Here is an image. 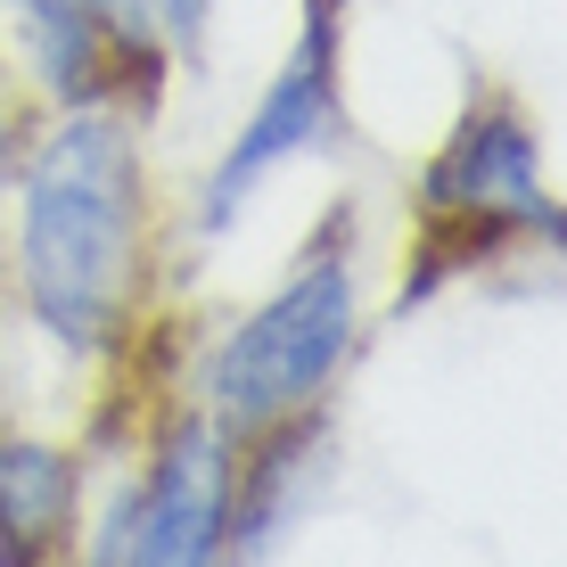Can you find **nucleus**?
<instances>
[{"mask_svg":"<svg viewBox=\"0 0 567 567\" xmlns=\"http://www.w3.org/2000/svg\"><path fill=\"white\" fill-rule=\"evenodd\" d=\"M156 115L42 107L17 165L0 288L50 354L115 370L165 329V189L148 156Z\"/></svg>","mask_w":567,"mask_h":567,"instance_id":"nucleus-1","label":"nucleus"},{"mask_svg":"<svg viewBox=\"0 0 567 567\" xmlns=\"http://www.w3.org/2000/svg\"><path fill=\"white\" fill-rule=\"evenodd\" d=\"M362 338H370L362 206L329 198L305 223L288 271L247 312H230V329L206 346L189 403H198L230 444L297 427V420H321L329 403H338V379L354 370Z\"/></svg>","mask_w":567,"mask_h":567,"instance_id":"nucleus-2","label":"nucleus"},{"mask_svg":"<svg viewBox=\"0 0 567 567\" xmlns=\"http://www.w3.org/2000/svg\"><path fill=\"white\" fill-rule=\"evenodd\" d=\"M559 189L543 165V124L511 83H468L453 124L403 182V256L386 312L436 305L453 280H477L518 256H559Z\"/></svg>","mask_w":567,"mask_h":567,"instance_id":"nucleus-3","label":"nucleus"},{"mask_svg":"<svg viewBox=\"0 0 567 567\" xmlns=\"http://www.w3.org/2000/svg\"><path fill=\"white\" fill-rule=\"evenodd\" d=\"M346 66H354V0H297V25H288L271 74L256 83V100L239 107L230 141L214 148V165L198 173L189 239H230L305 156H329L354 132Z\"/></svg>","mask_w":567,"mask_h":567,"instance_id":"nucleus-4","label":"nucleus"},{"mask_svg":"<svg viewBox=\"0 0 567 567\" xmlns=\"http://www.w3.org/2000/svg\"><path fill=\"white\" fill-rule=\"evenodd\" d=\"M74 567H239V444L198 403H165L132 468L74 526Z\"/></svg>","mask_w":567,"mask_h":567,"instance_id":"nucleus-5","label":"nucleus"},{"mask_svg":"<svg viewBox=\"0 0 567 567\" xmlns=\"http://www.w3.org/2000/svg\"><path fill=\"white\" fill-rule=\"evenodd\" d=\"M0 66L33 107L156 115L182 58L148 0H0Z\"/></svg>","mask_w":567,"mask_h":567,"instance_id":"nucleus-6","label":"nucleus"},{"mask_svg":"<svg viewBox=\"0 0 567 567\" xmlns=\"http://www.w3.org/2000/svg\"><path fill=\"white\" fill-rule=\"evenodd\" d=\"M91 461L58 436L0 427V567H58L91 511Z\"/></svg>","mask_w":567,"mask_h":567,"instance_id":"nucleus-7","label":"nucleus"},{"mask_svg":"<svg viewBox=\"0 0 567 567\" xmlns=\"http://www.w3.org/2000/svg\"><path fill=\"white\" fill-rule=\"evenodd\" d=\"M33 124H42V107H33V100H25V83L0 66V230H9V198H17V165H25Z\"/></svg>","mask_w":567,"mask_h":567,"instance_id":"nucleus-8","label":"nucleus"},{"mask_svg":"<svg viewBox=\"0 0 567 567\" xmlns=\"http://www.w3.org/2000/svg\"><path fill=\"white\" fill-rule=\"evenodd\" d=\"M148 9H156V25H165L173 58H182V66H198V58H206V33H214V9H223V0H148Z\"/></svg>","mask_w":567,"mask_h":567,"instance_id":"nucleus-9","label":"nucleus"}]
</instances>
